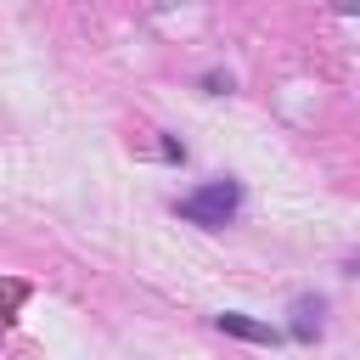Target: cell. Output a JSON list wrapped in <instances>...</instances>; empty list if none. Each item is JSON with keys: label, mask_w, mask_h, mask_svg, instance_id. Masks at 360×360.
<instances>
[{"label": "cell", "mask_w": 360, "mask_h": 360, "mask_svg": "<svg viewBox=\"0 0 360 360\" xmlns=\"http://www.w3.org/2000/svg\"><path fill=\"white\" fill-rule=\"evenodd\" d=\"M169 208H174V219H186V225H197V231H225V225L242 214V180L214 174V180H202L197 191L174 197Z\"/></svg>", "instance_id": "obj_1"}, {"label": "cell", "mask_w": 360, "mask_h": 360, "mask_svg": "<svg viewBox=\"0 0 360 360\" xmlns=\"http://www.w3.org/2000/svg\"><path fill=\"white\" fill-rule=\"evenodd\" d=\"M321 315H326V298H321V292H298V298H292V309H287V338H292V343H304V349H315V343H321V332H326V321H321Z\"/></svg>", "instance_id": "obj_2"}, {"label": "cell", "mask_w": 360, "mask_h": 360, "mask_svg": "<svg viewBox=\"0 0 360 360\" xmlns=\"http://www.w3.org/2000/svg\"><path fill=\"white\" fill-rule=\"evenodd\" d=\"M214 326L225 332V338H242V343H264V349H276L287 332H276L270 321H253V315H242V309H219L214 315Z\"/></svg>", "instance_id": "obj_3"}, {"label": "cell", "mask_w": 360, "mask_h": 360, "mask_svg": "<svg viewBox=\"0 0 360 360\" xmlns=\"http://www.w3.org/2000/svg\"><path fill=\"white\" fill-rule=\"evenodd\" d=\"M197 90H202V96H231V90H236V79H231L225 68H214V73H202V79H197Z\"/></svg>", "instance_id": "obj_4"}, {"label": "cell", "mask_w": 360, "mask_h": 360, "mask_svg": "<svg viewBox=\"0 0 360 360\" xmlns=\"http://www.w3.org/2000/svg\"><path fill=\"white\" fill-rule=\"evenodd\" d=\"M158 152H163V163H186V141H174V135H163Z\"/></svg>", "instance_id": "obj_5"}, {"label": "cell", "mask_w": 360, "mask_h": 360, "mask_svg": "<svg viewBox=\"0 0 360 360\" xmlns=\"http://www.w3.org/2000/svg\"><path fill=\"white\" fill-rule=\"evenodd\" d=\"M332 11L338 17H360V0H332Z\"/></svg>", "instance_id": "obj_6"}, {"label": "cell", "mask_w": 360, "mask_h": 360, "mask_svg": "<svg viewBox=\"0 0 360 360\" xmlns=\"http://www.w3.org/2000/svg\"><path fill=\"white\" fill-rule=\"evenodd\" d=\"M343 276H360V253H354V259H343Z\"/></svg>", "instance_id": "obj_7"}]
</instances>
